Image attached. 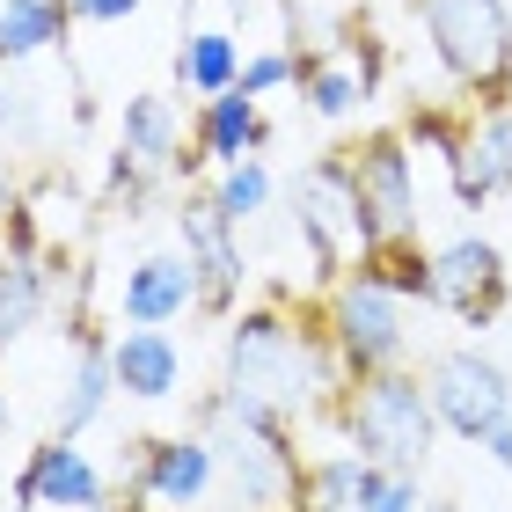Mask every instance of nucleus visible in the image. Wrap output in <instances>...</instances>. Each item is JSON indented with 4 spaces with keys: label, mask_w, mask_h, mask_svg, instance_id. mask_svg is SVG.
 I'll use <instances>...</instances> for the list:
<instances>
[{
    "label": "nucleus",
    "mask_w": 512,
    "mask_h": 512,
    "mask_svg": "<svg viewBox=\"0 0 512 512\" xmlns=\"http://www.w3.org/2000/svg\"><path fill=\"white\" fill-rule=\"evenodd\" d=\"M227 395H242V403H271L286 410L293 425L308 410L344 395V366L330 352V337H322V322H300L286 315L278 300H264V308H242L227 315V374H220Z\"/></svg>",
    "instance_id": "obj_1"
},
{
    "label": "nucleus",
    "mask_w": 512,
    "mask_h": 512,
    "mask_svg": "<svg viewBox=\"0 0 512 512\" xmlns=\"http://www.w3.org/2000/svg\"><path fill=\"white\" fill-rule=\"evenodd\" d=\"M198 425L220 447V483L235 491L242 512H293L300 483V447H293V417L271 403H242V395L213 388L198 403Z\"/></svg>",
    "instance_id": "obj_2"
},
{
    "label": "nucleus",
    "mask_w": 512,
    "mask_h": 512,
    "mask_svg": "<svg viewBox=\"0 0 512 512\" xmlns=\"http://www.w3.org/2000/svg\"><path fill=\"white\" fill-rule=\"evenodd\" d=\"M337 432L344 447L381 461V469H403V476H425V461L439 447V410H432V388L425 374L410 366H388V374H366V381H344L337 395Z\"/></svg>",
    "instance_id": "obj_3"
},
{
    "label": "nucleus",
    "mask_w": 512,
    "mask_h": 512,
    "mask_svg": "<svg viewBox=\"0 0 512 512\" xmlns=\"http://www.w3.org/2000/svg\"><path fill=\"white\" fill-rule=\"evenodd\" d=\"M315 322H322V337H330L344 381H366V374H388V366H410V300H395L366 264H352L344 278H330Z\"/></svg>",
    "instance_id": "obj_4"
},
{
    "label": "nucleus",
    "mask_w": 512,
    "mask_h": 512,
    "mask_svg": "<svg viewBox=\"0 0 512 512\" xmlns=\"http://www.w3.org/2000/svg\"><path fill=\"white\" fill-rule=\"evenodd\" d=\"M410 15L425 22V44L439 74L469 88L476 103H505L512 81V0H410Z\"/></svg>",
    "instance_id": "obj_5"
},
{
    "label": "nucleus",
    "mask_w": 512,
    "mask_h": 512,
    "mask_svg": "<svg viewBox=\"0 0 512 512\" xmlns=\"http://www.w3.org/2000/svg\"><path fill=\"white\" fill-rule=\"evenodd\" d=\"M286 198H293L300 249H308V264H315L322 286H330V278H344L366 249H374V220H366V205H359L352 154H344V147L322 154V161H308V169L286 183Z\"/></svg>",
    "instance_id": "obj_6"
},
{
    "label": "nucleus",
    "mask_w": 512,
    "mask_h": 512,
    "mask_svg": "<svg viewBox=\"0 0 512 512\" xmlns=\"http://www.w3.org/2000/svg\"><path fill=\"white\" fill-rule=\"evenodd\" d=\"M425 388H432L439 425L454 439H469V447H483V432L512 417V374L491 352H476V344H447V352L425 366Z\"/></svg>",
    "instance_id": "obj_7"
},
{
    "label": "nucleus",
    "mask_w": 512,
    "mask_h": 512,
    "mask_svg": "<svg viewBox=\"0 0 512 512\" xmlns=\"http://www.w3.org/2000/svg\"><path fill=\"white\" fill-rule=\"evenodd\" d=\"M132 498L147 512H198L220 491V447L213 432H161V439H132Z\"/></svg>",
    "instance_id": "obj_8"
},
{
    "label": "nucleus",
    "mask_w": 512,
    "mask_h": 512,
    "mask_svg": "<svg viewBox=\"0 0 512 512\" xmlns=\"http://www.w3.org/2000/svg\"><path fill=\"white\" fill-rule=\"evenodd\" d=\"M37 505H52V512H110L118 498H110V476L96 469V454H88L81 439L52 432V439H37L30 461L15 469L0 512H37Z\"/></svg>",
    "instance_id": "obj_9"
},
{
    "label": "nucleus",
    "mask_w": 512,
    "mask_h": 512,
    "mask_svg": "<svg viewBox=\"0 0 512 512\" xmlns=\"http://www.w3.org/2000/svg\"><path fill=\"white\" fill-rule=\"evenodd\" d=\"M432 308H447L469 330H491L512 308V271L491 235H454L432 249Z\"/></svg>",
    "instance_id": "obj_10"
},
{
    "label": "nucleus",
    "mask_w": 512,
    "mask_h": 512,
    "mask_svg": "<svg viewBox=\"0 0 512 512\" xmlns=\"http://www.w3.org/2000/svg\"><path fill=\"white\" fill-rule=\"evenodd\" d=\"M176 249L191 256L198 278H205V308L198 315L227 322V315H235V300H242L249 256H242V227L213 205V191H183L176 198Z\"/></svg>",
    "instance_id": "obj_11"
},
{
    "label": "nucleus",
    "mask_w": 512,
    "mask_h": 512,
    "mask_svg": "<svg viewBox=\"0 0 512 512\" xmlns=\"http://www.w3.org/2000/svg\"><path fill=\"white\" fill-rule=\"evenodd\" d=\"M352 154V183L359 205L374 220V249L395 235H417V161H410V132H366Z\"/></svg>",
    "instance_id": "obj_12"
},
{
    "label": "nucleus",
    "mask_w": 512,
    "mask_h": 512,
    "mask_svg": "<svg viewBox=\"0 0 512 512\" xmlns=\"http://www.w3.org/2000/svg\"><path fill=\"white\" fill-rule=\"evenodd\" d=\"M205 308V278L183 249H147L125 264V286H118V315L125 322H147V330H169V322L198 315Z\"/></svg>",
    "instance_id": "obj_13"
},
{
    "label": "nucleus",
    "mask_w": 512,
    "mask_h": 512,
    "mask_svg": "<svg viewBox=\"0 0 512 512\" xmlns=\"http://www.w3.org/2000/svg\"><path fill=\"white\" fill-rule=\"evenodd\" d=\"M66 337H74V366H66V388H59L52 432L81 439V432H96L103 417H110V403H118V366H110V337H103L88 315L66 322Z\"/></svg>",
    "instance_id": "obj_14"
},
{
    "label": "nucleus",
    "mask_w": 512,
    "mask_h": 512,
    "mask_svg": "<svg viewBox=\"0 0 512 512\" xmlns=\"http://www.w3.org/2000/svg\"><path fill=\"white\" fill-rule=\"evenodd\" d=\"M447 176L469 213H483L491 198H512V103L469 110V132H461V154L447 161Z\"/></svg>",
    "instance_id": "obj_15"
},
{
    "label": "nucleus",
    "mask_w": 512,
    "mask_h": 512,
    "mask_svg": "<svg viewBox=\"0 0 512 512\" xmlns=\"http://www.w3.org/2000/svg\"><path fill=\"white\" fill-rule=\"evenodd\" d=\"M110 366H118V395H132V403H169V395H183V344L169 330L125 322V330L110 337Z\"/></svg>",
    "instance_id": "obj_16"
},
{
    "label": "nucleus",
    "mask_w": 512,
    "mask_h": 512,
    "mask_svg": "<svg viewBox=\"0 0 512 512\" xmlns=\"http://www.w3.org/2000/svg\"><path fill=\"white\" fill-rule=\"evenodd\" d=\"M191 147L213 161V169H235V161L264 154V147H271V118H264V103L242 96V88H227V96H205V103H198V118H191Z\"/></svg>",
    "instance_id": "obj_17"
},
{
    "label": "nucleus",
    "mask_w": 512,
    "mask_h": 512,
    "mask_svg": "<svg viewBox=\"0 0 512 512\" xmlns=\"http://www.w3.org/2000/svg\"><path fill=\"white\" fill-rule=\"evenodd\" d=\"M293 88H300V110L322 125H352L366 103H374V81L359 74V59L344 52V44H330V52H293Z\"/></svg>",
    "instance_id": "obj_18"
},
{
    "label": "nucleus",
    "mask_w": 512,
    "mask_h": 512,
    "mask_svg": "<svg viewBox=\"0 0 512 512\" xmlns=\"http://www.w3.org/2000/svg\"><path fill=\"white\" fill-rule=\"evenodd\" d=\"M381 483V461H366V454H315V461H300V483H293V512H359L366 491Z\"/></svg>",
    "instance_id": "obj_19"
},
{
    "label": "nucleus",
    "mask_w": 512,
    "mask_h": 512,
    "mask_svg": "<svg viewBox=\"0 0 512 512\" xmlns=\"http://www.w3.org/2000/svg\"><path fill=\"white\" fill-rule=\"evenodd\" d=\"M118 147L176 183V154L191 147V139H183V118H176V103L161 96V88H139V96H125V110H118Z\"/></svg>",
    "instance_id": "obj_20"
},
{
    "label": "nucleus",
    "mask_w": 512,
    "mask_h": 512,
    "mask_svg": "<svg viewBox=\"0 0 512 512\" xmlns=\"http://www.w3.org/2000/svg\"><path fill=\"white\" fill-rule=\"evenodd\" d=\"M242 37L235 30H220V22H205V30H183V44H176V88L183 96H227V88L242 81Z\"/></svg>",
    "instance_id": "obj_21"
},
{
    "label": "nucleus",
    "mask_w": 512,
    "mask_h": 512,
    "mask_svg": "<svg viewBox=\"0 0 512 512\" xmlns=\"http://www.w3.org/2000/svg\"><path fill=\"white\" fill-rule=\"evenodd\" d=\"M66 30H74L66 0H0V66H30L59 52Z\"/></svg>",
    "instance_id": "obj_22"
},
{
    "label": "nucleus",
    "mask_w": 512,
    "mask_h": 512,
    "mask_svg": "<svg viewBox=\"0 0 512 512\" xmlns=\"http://www.w3.org/2000/svg\"><path fill=\"white\" fill-rule=\"evenodd\" d=\"M44 308H52L44 256H0V359H8V344H22L44 322Z\"/></svg>",
    "instance_id": "obj_23"
},
{
    "label": "nucleus",
    "mask_w": 512,
    "mask_h": 512,
    "mask_svg": "<svg viewBox=\"0 0 512 512\" xmlns=\"http://www.w3.org/2000/svg\"><path fill=\"white\" fill-rule=\"evenodd\" d=\"M359 264L374 271L395 300H410V308H432V249H417V235H395V242H381V249H366Z\"/></svg>",
    "instance_id": "obj_24"
},
{
    "label": "nucleus",
    "mask_w": 512,
    "mask_h": 512,
    "mask_svg": "<svg viewBox=\"0 0 512 512\" xmlns=\"http://www.w3.org/2000/svg\"><path fill=\"white\" fill-rule=\"evenodd\" d=\"M205 191H213V205L235 227H249V220H264L271 213V198H278V176L264 169V154H249V161H235V169H213V183H205Z\"/></svg>",
    "instance_id": "obj_25"
},
{
    "label": "nucleus",
    "mask_w": 512,
    "mask_h": 512,
    "mask_svg": "<svg viewBox=\"0 0 512 512\" xmlns=\"http://www.w3.org/2000/svg\"><path fill=\"white\" fill-rule=\"evenodd\" d=\"M0 139H15V147L44 139V96L22 81V66H0Z\"/></svg>",
    "instance_id": "obj_26"
},
{
    "label": "nucleus",
    "mask_w": 512,
    "mask_h": 512,
    "mask_svg": "<svg viewBox=\"0 0 512 512\" xmlns=\"http://www.w3.org/2000/svg\"><path fill=\"white\" fill-rule=\"evenodd\" d=\"M161 183H169V176H161V169H147V161H139V154H110V169H103V198L110 205H125V220H139V213H147V205L161 198Z\"/></svg>",
    "instance_id": "obj_27"
},
{
    "label": "nucleus",
    "mask_w": 512,
    "mask_h": 512,
    "mask_svg": "<svg viewBox=\"0 0 512 512\" xmlns=\"http://www.w3.org/2000/svg\"><path fill=\"white\" fill-rule=\"evenodd\" d=\"M403 132H410V147H425V154H439V161H454V154H461V132H469V118H454V110H439V103H417Z\"/></svg>",
    "instance_id": "obj_28"
},
{
    "label": "nucleus",
    "mask_w": 512,
    "mask_h": 512,
    "mask_svg": "<svg viewBox=\"0 0 512 512\" xmlns=\"http://www.w3.org/2000/svg\"><path fill=\"white\" fill-rule=\"evenodd\" d=\"M293 74H300L293 52H278V44H271V52H249V59H242V81H235V88L264 103V96H278V88H293Z\"/></svg>",
    "instance_id": "obj_29"
},
{
    "label": "nucleus",
    "mask_w": 512,
    "mask_h": 512,
    "mask_svg": "<svg viewBox=\"0 0 512 512\" xmlns=\"http://www.w3.org/2000/svg\"><path fill=\"white\" fill-rule=\"evenodd\" d=\"M432 498H425V476H403V469H381V483L366 491V505L359 512H425Z\"/></svg>",
    "instance_id": "obj_30"
},
{
    "label": "nucleus",
    "mask_w": 512,
    "mask_h": 512,
    "mask_svg": "<svg viewBox=\"0 0 512 512\" xmlns=\"http://www.w3.org/2000/svg\"><path fill=\"white\" fill-rule=\"evenodd\" d=\"M0 242H8V256H44V235H37V205H30V191H22V205L8 213Z\"/></svg>",
    "instance_id": "obj_31"
},
{
    "label": "nucleus",
    "mask_w": 512,
    "mask_h": 512,
    "mask_svg": "<svg viewBox=\"0 0 512 512\" xmlns=\"http://www.w3.org/2000/svg\"><path fill=\"white\" fill-rule=\"evenodd\" d=\"M147 0H66V15L88 22V30H110V22H132Z\"/></svg>",
    "instance_id": "obj_32"
},
{
    "label": "nucleus",
    "mask_w": 512,
    "mask_h": 512,
    "mask_svg": "<svg viewBox=\"0 0 512 512\" xmlns=\"http://www.w3.org/2000/svg\"><path fill=\"white\" fill-rule=\"evenodd\" d=\"M483 454H491L498 469H512V417H505V425H491V432H483Z\"/></svg>",
    "instance_id": "obj_33"
},
{
    "label": "nucleus",
    "mask_w": 512,
    "mask_h": 512,
    "mask_svg": "<svg viewBox=\"0 0 512 512\" xmlns=\"http://www.w3.org/2000/svg\"><path fill=\"white\" fill-rule=\"evenodd\" d=\"M15 205H22V183H15V169H0V227H8Z\"/></svg>",
    "instance_id": "obj_34"
},
{
    "label": "nucleus",
    "mask_w": 512,
    "mask_h": 512,
    "mask_svg": "<svg viewBox=\"0 0 512 512\" xmlns=\"http://www.w3.org/2000/svg\"><path fill=\"white\" fill-rule=\"evenodd\" d=\"M220 8H227V15H249V8H256V0H220Z\"/></svg>",
    "instance_id": "obj_35"
},
{
    "label": "nucleus",
    "mask_w": 512,
    "mask_h": 512,
    "mask_svg": "<svg viewBox=\"0 0 512 512\" xmlns=\"http://www.w3.org/2000/svg\"><path fill=\"white\" fill-rule=\"evenodd\" d=\"M425 512H461V505H447V498H432V505H425Z\"/></svg>",
    "instance_id": "obj_36"
},
{
    "label": "nucleus",
    "mask_w": 512,
    "mask_h": 512,
    "mask_svg": "<svg viewBox=\"0 0 512 512\" xmlns=\"http://www.w3.org/2000/svg\"><path fill=\"white\" fill-rule=\"evenodd\" d=\"M0 432H8V388H0Z\"/></svg>",
    "instance_id": "obj_37"
},
{
    "label": "nucleus",
    "mask_w": 512,
    "mask_h": 512,
    "mask_svg": "<svg viewBox=\"0 0 512 512\" xmlns=\"http://www.w3.org/2000/svg\"><path fill=\"white\" fill-rule=\"evenodd\" d=\"M505 103H512V81H505Z\"/></svg>",
    "instance_id": "obj_38"
},
{
    "label": "nucleus",
    "mask_w": 512,
    "mask_h": 512,
    "mask_svg": "<svg viewBox=\"0 0 512 512\" xmlns=\"http://www.w3.org/2000/svg\"><path fill=\"white\" fill-rule=\"evenodd\" d=\"M0 505H8V491H0Z\"/></svg>",
    "instance_id": "obj_39"
}]
</instances>
